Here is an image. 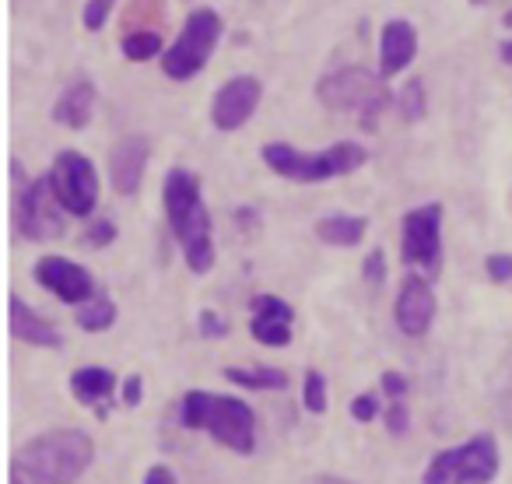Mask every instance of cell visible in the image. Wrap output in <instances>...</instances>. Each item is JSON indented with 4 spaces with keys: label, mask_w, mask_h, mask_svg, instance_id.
Wrapping results in <instances>:
<instances>
[{
    "label": "cell",
    "mask_w": 512,
    "mask_h": 484,
    "mask_svg": "<svg viewBox=\"0 0 512 484\" xmlns=\"http://www.w3.org/2000/svg\"><path fill=\"white\" fill-rule=\"evenodd\" d=\"M144 484H179V481H176V474H172L169 467H162V463H158V467H151L148 474H144Z\"/></svg>",
    "instance_id": "37"
},
{
    "label": "cell",
    "mask_w": 512,
    "mask_h": 484,
    "mask_svg": "<svg viewBox=\"0 0 512 484\" xmlns=\"http://www.w3.org/2000/svg\"><path fill=\"white\" fill-rule=\"evenodd\" d=\"M95 109V85L88 78H78L53 106V120L67 130H85L88 120H92Z\"/></svg>",
    "instance_id": "20"
},
{
    "label": "cell",
    "mask_w": 512,
    "mask_h": 484,
    "mask_svg": "<svg viewBox=\"0 0 512 484\" xmlns=\"http://www.w3.org/2000/svg\"><path fill=\"white\" fill-rule=\"evenodd\" d=\"M183 425L211 432L221 446L232 453H253L256 449V418L253 407L239 397H214L207 390H190L183 397Z\"/></svg>",
    "instance_id": "1"
},
{
    "label": "cell",
    "mask_w": 512,
    "mask_h": 484,
    "mask_svg": "<svg viewBox=\"0 0 512 484\" xmlns=\"http://www.w3.org/2000/svg\"><path fill=\"white\" fill-rule=\"evenodd\" d=\"M71 393L78 404L95 407L99 418H106L109 407L106 400L116 393V376L109 369H99V365H85V369H74L71 372Z\"/></svg>",
    "instance_id": "18"
},
{
    "label": "cell",
    "mask_w": 512,
    "mask_h": 484,
    "mask_svg": "<svg viewBox=\"0 0 512 484\" xmlns=\"http://www.w3.org/2000/svg\"><path fill=\"white\" fill-rule=\"evenodd\" d=\"M362 274L372 281V285H379V281L386 278V253L383 250H372L369 257H365V264H362Z\"/></svg>",
    "instance_id": "33"
},
{
    "label": "cell",
    "mask_w": 512,
    "mask_h": 484,
    "mask_svg": "<svg viewBox=\"0 0 512 484\" xmlns=\"http://www.w3.org/2000/svg\"><path fill=\"white\" fill-rule=\"evenodd\" d=\"M162 50V36L151 29H137V32H127L123 36V57L130 60V64H144V60L158 57Z\"/></svg>",
    "instance_id": "24"
},
{
    "label": "cell",
    "mask_w": 512,
    "mask_h": 484,
    "mask_svg": "<svg viewBox=\"0 0 512 484\" xmlns=\"http://www.w3.org/2000/svg\"><path fill=\"white\" fill-rule=\"evenodd\" d=\"M249 309H253V316H249V334L264 344V348H285V344H292L295 313L285 299H278V295H256V299L249 302Z\"/></svg>",
    "instance_id": "13"
},
{
    "label": "cell",
    "mask_w": 512,
    "mask_h": 484,
    "mask_svg": "<svg viewBox=\"0 0 512 484\" xmlns=\"http://www.w3.org/2000/svg\"><path fill=\"white\" fill-rule=\"evenodd\" d=\"M484 271H488L491 281L505 285V281H512V257L509 253H491V257L484 260Z\"/></svg>",
    "instance_id": "29"
},
{
    "label": "cell",
    "mask_w": 512,
    "mask_h": 484,
    "mask_svg": "<svg viewBox=\"0 0 512 484\" xmlns=\"http://www.w3.org/2000/svg\"><path fill=\"white\" fill-rule=\"evenodd\" d=\"M50 183L64 211L74 214V218H88L99 204V172L81 151H60L53 158Z\"/></svg>",
    "instance_id": "9"
},
{
    "label": "cell",
    "mask_w": 512,
    "mask_h": 484,
    "mask_svg": "<svg viewBox=\"0 0 512 484\" xmlns=\"http://www.w3.org/2000/svg\"><path fill=\"white\" fill-rule=\"evenodd\" d=\"M309 484H351V481H344V477H330V474H320V477H313Z\"/></svg>",
    "instance_id": "38"
},
{
    "label": "cell",
    "mask_w": 512,
    "mask_h": 484,
    "mask_svg": "<svg viewBox=\"0 0 512 484\" xmlns=\"http://www.w3.org/2000/svg\"><path fill=\"white\" fill-rule=\"evenodd\" d=\"M221 39V18L211 8H197L186 15V25L179 32V39L162 53V71L172 81H186L197 71H204V64L211 60L214 46Z\"/></svg>",
    "instance_id": "6"
},
{
    "label": "cell",
    "mask_w": 512,
    "mask_h": 484,
    "mask_svg": "<svg viewBox=\"0 0 512 484\" xmlns=\"http://www.w3.org/2000/svg\"><path fill=\"white\" fill-rule=\"evenodd\" d=\"M502 60H505V64H512V43L502 46Z\"/></svg>",
    "instance_id": "39"
},
{
    "label": "cell",
    "mask_w": 512,
    "mask_h": 484,
    "mask_svg": "<svg viewBox=\"0 0 512 484\" xmlns=\"http://www.w3.org/2000/svg\"><path fill=\"white\" fill-rule=\"evenodd\" d=\"M264 162L271 165V172L292 179V183H323V179L348 176V172L362 169L369 162V151L355 141H341L334 148L316 151V155H302L292 144H267Z\"/></svg>",
    "instance_id": "4"
},
{
    "label": "cell",
    "mask_w": 512,
    "mask_h": 484,
    "mask_svg": "<svg viewBox=\"0 0 512 484\" xmlns=\"http://www.w3.org/2000/svg\"><path fill=\"white\" fill-rule=\"evenodd\" d=\"M18 460L43 484H74L95 460V446L78 428H53L25 442Z\"/></svg>",
    "instance_id": "3"
},
{
    "label": "cell",
    "mask_w": 512,
    "mask_h": 484,
    "mask_svg": "<svg viewBox=\"0 0 512 484\" xmlns=\"http://www.w3.org/2000/svg\"><path fill=\"white\" fill-rule=\"evenodd\" d=\"M386 428H390V435H404L407 428H411V414H407L404 400H393L390 411H386Z\"/></svg>",
    "instance_id": "31"
},
{
    "label": "cell",
    "mask_w": 512,
    "mask_h": 484,
    "mask_svg": "<svg viewBox=\"0 0 512 484\" xmlns=\"http://www.w3.org/2000/svg\"><path fill=\"white\" fill-rule=\"evenodd\" d=\"M260 95H264V88H260V78H253V74H235V78H228L225 85L218 88V95H214V106H211L214 127L239 130L242 123L256 113Z\"/></svg>",
    "instance_id": "11"
},
{
    "label": "cell",
    "mask_w": 512,
    "mask_h": 484,
    "mask_svg": "<svg viewBox=\"0 0 512 484\" xmlns=\"http://www.w3.org/2000/svg\"><path fill=\"white\" fill-rule=\"evenodd\" d=\"M414 53H418V32H414V25L404 22V18L386 22L383 36H379V74L383 78L400 74L414 60Z\"/></svg>",
    "instance_id": "16"
},
{
    "label": "cell",
    "mask_w": 512,
    "mask_h": 484,
    "mask_svg": "<svg viewBox=\"0 0 512 484\" xmlns=\"http://www.w3.org/2000/svg\"><path fill=\"white\" fill-rule=\"evenodd\" d=\"M316 95L334 113H355L365 130L376 127L379 116L393 106V95L386 88L383 74H372L369 67H358V64L337 67V71L323 74L320 85H316Z\"/></svg>",
    "instance_id": "2"
},
{
    "label": "cell",
    "mask_w": 512,
    "mask_h": 484,
    "mask_svg": "<svg viewBox=\"0 0 512 484\" xmlns=\"http://www.w3.org/2000/svg\"><path fill=\"white\" fill-rule=\"evenodd\" d=\"M302 404H306L309 414L327 411V379H323V372H309L306 376V386H302Z\"/></svg>",
    "instance_id": "25"
},
{
    "label": "cell",
    "mask_w": 512,
    "mask_h": 484,
    "mask_svg": "<svg viewBox=\"0 0 512 484\" xmlns=\"http://www.w3.org/2000/svg\"><path fill=\"white\" fill-rule=\"evenodd\" d=\"M36 281L46 288V292L57 295L60 302H67V306H85V302H92L95 295H99L95 292L92 274L67 257H43L39 260Z\"/></svg>",
    "instance_id": "10"
},
{
    "label": "cell",
    "mask_w": 512,
    "mask_h": 484,
    "mask_svg": "<svg viewBox=\"0 0 512 484\" xmlns=\"http://www.w3.org/2000/svg\"><path fill=\"white\" fill-rule=\"evenodd\" d=\"M376 414H379L376 393H358V397L351 400V418H355V421H372Z\"/></svg>",
    "instance_id": "30"
},
{
    "label": "cell",
    "mask_w": 512,
    "mask_h": 484,
    "mask_svg": "<svg viewBox=\"0 0 512 484\" xmlns=\"http://www.w3.org/2000/svg\"><path fill=\"white\" fill-rule=\"evenodd\" d=\"M470 4H488V0H470Z\"/></svg>",
    "instance_id": "40"
},
{
    "label": "cell",
    "mask_w": 512,
    "mask_h": 484,
    "mask_svg": "<svg viewBox=\"0 0 512 484\" xmlns=\"http://www.w3.org/2000/svg\"><path fill=\"white\" fill-rule=\"evenodd\" d=\"M400 109H404V120H411V123L425 116V85H421V78L404 85V92H400Z\"/></svg>",
    "instance_id": "26"
},
{
    "label": "cell",
    "mask_w": 512,
    "mask_h": 484,
    "mask_svg": "<svg viewBox=\"0 0 512 484\" xmlns=\"http://www.w3.org/2000/svg\"><path fill=\"white\" fill-rule=\"evenodd\" d=\"M116 239V225H113V218H99V221H92L88 225V232H85V242L88 246H95V250H102V246H109V242Z\"/></svg>",
    "instance_id": "28"
},
{
    "label": "cell",
    "mask_w": 512,
    "mask_h": 484,
    "mask_svg": "<svg viewBox=\"0 0 512 484\" xmlns=\"http://www.w3.org/2000/svg\"><path fill=\"white\" fill-rule=\"evenodd\" d=\"M200 204H204V200H200V179L193 176L190 169H169V176H165V183H162V207H165L169 225L183 221L186 214L197 211Z\"/></svg>",
    "instance_id": "17"
},
{
    "label": "cell",
    "mask_w": 512,
    "mask_h": 484,
    "mask_svg": "<svg viewBox=\"0 0 512 484\" xmlns=\"http://www.w3.org/2000/svg\"><path fill=\"white\" fill-rule=\"evenodd\" d=\"M11 484H43V481H39V477L15 456V460H11Z\"/></svg>",
    "instance_id": "36"
},
{
    "label": "cell",
    "mask_w": 512,
    "mask_h": 484,
    "mask_svg": "<svg viewBox=\"0 0 512 484\" xmlns=\"http://www.w3.org/2000/svg\"><path fill=\"white\" fill-rule=\"evenodd\" d=\"M172 235L179 239L183 246V257H186V267L193 274H207L214 267V242H211V214L207 207L200 204L197 211H190L183 221L169 225Z\"/></svg>",
    "instance_id": "14"
},
{
    "label": "cell",
    "mask_w": 512,
    "mask_h": 484,
    "mask_svg": "<svg viewBox=\"0 0 512 484\" xmlns=\"http://www.w3.org/2000/svg\"><path fill=\"white\" fill-rule=\"evenodd\" d=\"M113 4H116V0H88L85 15H81V18H85V29L99 32L102 25H106V18L113 15Z\"/></svg>",
    "instance_id": "27"
},
{
    "label": "cell",
    "mask_w": 512,
    "mask_h": 484,
    "mask_svg": "<svg viewBox=\"0 0 512 484\" xmlns=\"http://www.w3.org/2000/svg\"><path fill=\"white\" fill-rule=\"evenodd\" d=\"M393 320H397L400 334L407 337H425L435 323V292L421 274H407L400 281L397 306H393Z\"/></svg>",
    "instance_id": "12"
},
{
    "label": "cell",
    "mask_w": 512,
    "mask_h": 484,
    "mask_svg": "<svg viewBox=\"0 0 512 484\" xmlns=\"http://www.w3.org/2000/svg\"><path fill=\"white\" fill-rule=\"evenodd\" d=\"M365 232H369V218H358V214H327L316 221V235L330 246H358Z\"/></svg>",
    "instance_id": "21"
},
{
    "label": "cell",
    "mask_w": 512,
    "mask_h": 484,
    "mask_svg": "<svg viewBox=\"0 0 512 484\" xmlns=\"http://www.w3.org/2000/svg\"><path fill=\"white\" fill-rule=\"evenodd\" d=\"M498 442L474 435L453 449H442L425 467V484H491L498 477Z\"/></svg>",
    "instance_id": "5"
},
{
    "label": "cell",
    "mask_w": 512,
    "mask_h": 484,
    "mask_svg": "<svg viewBox=\"0 0 512 484\" xmlns=\"http://www.w3.org/2000/svg\"><path fill=\"white\" fill-rule=\"evenodd\" d=\"M74 323H78L85 334H99V330L113 327L116 323V306L109 295H95L92 302H85V306H78V313H74Z\"/></svg>",
    "instance_id": "22"
},
{
    "label": "cell",
    "mask_w": 512,
    "mask_h": 484,
    "mask_svg": "<svg viewBox=\"0 0 512 484\" xmlns=\"http://www.w3.org/2000/svg\"><path fill=\"white\" fill-rule=\"evenodd\" d=\"M200 334H204V337H225L228 334V320H221L218 313L204 309V313H200Z\"/></svg>",
    "instance_id": "34"
},
{
    "label": "cell",
    "mask_w": 512,
    "mask_h": 484,
    "mask_svg": "<svg viewBox=\"0 0 512 484\" xmlns=\"http://www.w3.org/2000/svg\"><path fill=\"white\" fill-rule=\"evenodd\" d=\"M505 22H509V25H512V15H509V18H505Z\"/></svg>",
    "instance_id": "41"
},
{
    "label": "cell",
    "mask_w": 512,
    "mask_h": 484,
    "mask_svg": "<svg viewBox=\"0 0 512 484\" xmlns=\"http://www.w3.org/2000/svg\"><path fill=\"white\" fill-rule=\"evenodd\" d=\"M8 309H11V334L18 341L36 344V348H60V330L50 320H43L39 313H32L18 295L8 299Z\"/></svg>",
    "instance_id": "19"
},
{
    "label": "cell",
    "mask_w": 512,
    "mask_h": 484,
    "mask_svg": "<svg viewBox=\"0 0 512 484\" xmlns=\"http://www.w3.org/2000/svg\"><path fill=\"white\" fill-rule=\"evenodd\" d=\"M379 383H383V390H386V397L390 400H404L407 397V390H411V383H407V376L404 372H383V379H379Z\"/></svg>",
    "instance_id": "32"
},
{
    "label": "cell",
    "mask_w": 512,
    "mask_h": 484,
    "mask_svg": "<svg viewBox=\"0 0 512 484\" xmlns=\"http://www.w3.org/2000/svg\"><path fill=\"white\" fill-rule=\"evenodd\" d=\"M400 257L407 267H418L421 278H435L442 271V207L421 204L404 218Z\"/></svg>",
    "instance_id": "8"
},
{
    "label": "cell",
    "mask_w": 512,
    "mask_h": 484,
    "mask_svg": "<svg viewBox=\"0 0 512 484\" xmlns=\"http://www.w3.org/2000/svg\"><path fill=\"white\" fill-rule=\"evenodd\" d=\"M15 228L32 242H57L67 232L64 204L53 193L50 176L32 179L15 193Z\"/></svg>",
    "instance_id": "7"
},
{
    "label": "cell",
    "mask_w": 512,
    "mask_h": 484,
    "mask_svg": "<svg viewBox=\"0 0 512 484\" xmlns=\"http://www.w3.org/2000/svg\"><path fill=\"white\" fill-rule=\"evenodd\" d=\"M148 155H151V144H148V137H141V134L123 137V141L109 151V179H113L116 193L134 197L137 186H141V179H144Z\"/></svg>",
    "instance_id": "15"
},
{
    "label": "cell",
    "mask_w": 512,
    "mask_h": 484,
    "mask_svg": "<svg viewBox=\"0 0 512 484\" xmlns=\"http://www.w3.org/2000/svg\"><path fill=\"white\" fill-rule=\"evenodd\" d=\"M225 379L242 390H285L288 376L281 369H225Z\"/></svg>",
    "instance_id": "23"
},
{
    "label": "cell",
    "mask_w": 512,
    "mask_h": 484,
    "mask_svg": "<svg viewBox=\"0 0 512 484\" xmlns=\"http://www.w3.org/2000/svg\"><path fill=\"white\" fill-rule=\"evenodd\" d=\"M141 397H144L141 376H130L127 383H123V404H127V407H137V404H141Z\"/></svg>",
    "instance_id": "35"
}]
</instances>
